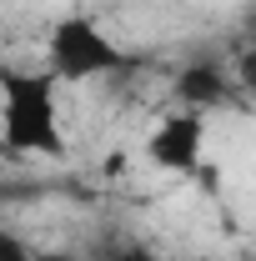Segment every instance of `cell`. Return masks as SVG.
Listing matches in <instances>:
<instances>
[{"label": "cell", "mask_w": 256, "mask_h": 261, "mask_svg": "<svg viewBox=\"0 0 256 261\" xmlns=\"http://www.w3.org/2000/svg\"><path fill=\"white\" fill-rule=\"evenodd\" d=\"M0 151L15 161L65 156L61 81L40 70H0Z\"/></svg>", "instance_id": "1"}, {"label": "cell", "mask_w": 256, "mask_h": 261, "mask_svg": "<svg viewBox=\"0 0 256 261\" xmlns=\"http://www.w3.org/2000/svg\"><path fill=\"white\" fill-rule=\"evenodd\" d=\"M40 50H45V70L61 86H86V81H100V75H111V70L126 65V50L116 45V35L106 31L96 15H86V10L61 15L45 31Z\"/></svg>", "instance_id": "2"}, {"label": "cell", "mask_w": 256, "mask_h": 261, "mask_svg": "<svg viewBox=\"0 0 256 261\" xmlns=\"http://www.w3.org/2000/svg\"><path fill=\"white\" fill-rule=\"evenodd\" d=\"M141 156L166 171V176H191L201 171V156H206V116L201 111H166L156 126L146 130V146Z\"/></svg>", "instance_id": "3"}, {"label": "cell", "mask_w": 256, "mask_h": 261, "mask_svg": "<svg viewBox=\"0 0 256 261\" xmlns=\"http://www.w3.org/2000/svg\"><path fill=\"white\" fill-rule=\"evenodd\" d=\"M226 86H231V75H226L216 61H196L186 65L176 81H171V96H176V106L181 111H211V106H221L226 100Z\"/></svg>", "instance_id": "4"}, {"label": "cell", "mask_w": 256, "mask_h": 261, "mask_svg": "<svg viewBox=\"0 0 256 261\" xmlns=\"http://www.w3.org/2000/svg\"><path fill=\"white\" fill-rule=\"evenodd\" d=\"M231 81H236L241 91H251V96H256V45H241V50H236V61H231Z\"/></svg>", "instance_id": "5"}, {"label": "cell", "mask_w": 256, "mask_h": 261, "mask_svg": "<svg viewBox=\"0 0 256 261\" xmlns=\"http://www.w3.org/2000/svg\"><path fill=\"white\" fill-rule=\"evenodd\" d=\"M0 261H45V256H35L31 246L15 236V231H5V226H0Z\"/></svg>", "instance_id": "6"}, {"label": "cell", "mask_w": 256, "mask_h": 261, "mask_svg": "<svg viewBox=\"0 0 256 261\" xmlns=\"http://www.w3.org/2000/svg\"><path fill=\"white\" fill-rule=\"evenodd\" d=\"M111 261H161V256L146 246V241H126V246H116V251H111Z\"/></svg>", "instance_id": "7"}, {"label": "cell", "mask_w": 256, "mask_h": 261, "mask_svg": "<svg viewBox=\"0 0 256 261\" xmlns=\"http://www.w3.org/2000/svg\"><path fill=\"white\" fill-rule=\"evenodd\" d=\"M126 156H121V151H111V156H106V161H100V171H106V176H126Z\"/></svg>", "instance_id": "8"}, {"label": "cell", "mask_w": 256, "mask_h": 261, "mask_svg": "<svg viewBox=\"0 0 256 261\" xmlns=\"http://www.w3.org/2000/svg\"><path fill=\"white\" fill-rule=\"evenodd\" d=\"M0 70H5V65H0Z\"/></svg>", "instance_id": "9"}]
</instances>
